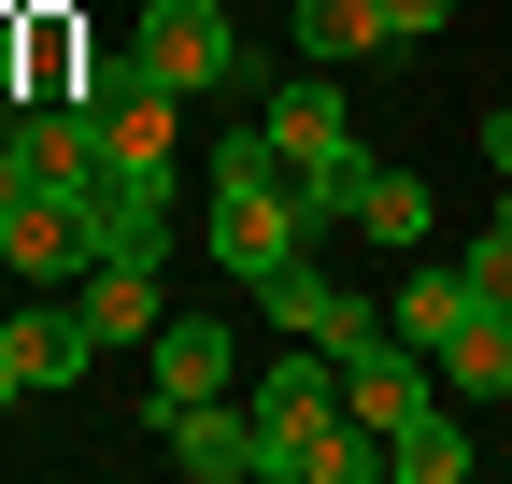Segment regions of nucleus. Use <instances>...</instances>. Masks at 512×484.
I'll use <instances>...</instances> for the list:
<instances>
[{"instance_id": "1", "label": "nucleus", "mask_w": 512, "mask_h": 484, "mask_svg": "<svg viewBox=\"0 0 512 484\" xmlns=\"http://www.w3.org/2000/svg\"><path fill=\"white\" fill-rule=\"evenodd\" d=\"M242 413H256V484H356V470H384V442L342 399V356H313V342H285V371Z\"/></svg>"}, {"instance_id": "2", "label": "nucleus", "mask_w": 512, "mask_h": 484, "mask_svg": "<svg viewBox=\"0 0 512 484\" xmlns=\"http://www.w3.org/2000/svg\"><path fill=\"white\" fill-rule=\"evenodd\" d=\"M200 257H214L228 285H256V271L313 257V214H299V186H285L271 129H228V143L200 157Z\"/></svg>"}, {"instance_id": "3", "label": "nucleus", "mask_w": 512, "mask_h": 484, "mask_svg": "<svg viewBox=\"0 0 512 484\" xmlns=\"http://www.w3.org/2000/svg\"><path fill=\"white\" fill-rule=\"evenodd\" d=\"M72 100L100 114V171H185V86H157L143 57H86Z\"/></svg>"}, {"instance_id": "4", "label": "nucleus", "mask_w": 512, "mask_h": 484, "mask_svg": "<svg viewBox=\"0 0 512 484\" xmlns=\"http://www.w3.org/2000/svg\"><path fill=\"white\" fill-rule=\"evenodd\" d=\"M128 57H143L157 86H185V100H228V86H242V29H228V0H143Z\"/></svg>"}, {"instance_id": "5", "label": "nucleus", "mask_w": 512, "mask_h": 484, "mask_svg": "<svg viewBox=\"0 0 512 484\" xmlns=\"http://www.w3.org/2000/svg\"><path fill=\"white\" fill-rule=\"evenodd\" d=\"M86 257H185V171H100L86 186Z\"/></svg>"}, {"instance_id": "6", "label": "nucleus", "mask_w": 512, "mask_h": 484, "mask_svg": "<svg viewBox=\"0 0 512 484\" xmlns=\"http://www.w3.org/2000/svg\"><path fill=\"white\" fill-rule=\"evenodd\" d=\"M256 314H271L285 342H313V356H356V342H384V299L328 285L313 257H285V271H256Z\"/></svg>"}, {"instance_id": "7", "label": "nucleus", "mask_w": 512, "mask_h": 484, "mask_svg": "<svg viewBox=\"0 0 512 484\" xmlns=\"http://www.w3.org/2000/svg\"><path fill=\"white\" fill-rule=\"evenodd\" d=\"M0 285H86V200L72 186H15L0 200Z\"/></svg>"}, {"instance_id": "8", "label": "nucleus", "mask_w": 512, "mask_h": 484, "mask_svg": "<svg viewBox=\"0 0 512 484\" xmlns=\"http://www.w3.org/2000/svg\"><path fill=\"white\" fill-rule=\"evenodd\" d=\"M0 342H15V371H29V399H57V385H86V356H100V328H86V299H29V314H0Z\"/></svg>"}, {"instance_id": "9", "label": "nucleus", "mask_w": 512, "mask_h": 484, "mask_svg": "<svg viewBox=\"0 0 512 484\" xmlns=\"http://www.w3.org/2000/svg\"><path fill=\"white\" fill-rule=\"evenodd\" d=\"M157 442H171V470H185V484H256V413H228V399L157 413Z\"/></svg>"}, {"instance_id": "10", "label": "nucleus", "mask_w": 512, "mask_h": 484, "mask_svg": "<svg viewBox=\"0 0 512 484\" xmlns=\"http://www.w3.org/2000/svg\"><path fill=\"white\" fill-rule=\"evenodd\" d=\"M228 371H242V342H228L214 314H157V413H185V399H228Z\"/></svg>"}, {"instance_id": "11", "label": "nucleus", "mask_w": 512, "mask_h": 484, "mask_svg": "<svg viewBox=\"0 0 512 484\" xmlns=\"http://www.w3.org/2000/svg\"><path fill=\"white\" fill-rule=\"evenodd\" d=\"M157 314H171V271L157 257H86V328L100 342H157Z\"/></svg>"}, {"instance_id": "12", "label": "nucleus", "mask_w": 512, "mask_h": 484, "mask_svg": "<svg viewBox=\"0 0 512 484\" xmlns=\"http://www.w3.org/2000/svg\"><path fill=\"white\" fill-rule=\"evenodd\" d=\"M15 129H29V186H72V200L100 186V114L86 100H29Z\"/></svg>"}, {"instance_id": "13", "label": "nucleus", "mask_w": 512, "mask_h": 484, "mask_svg": "<svg viewBox=\"0 0 512 484\" xmlns=\"http://www.w3.org/2000/svg\"><path fill=\"white\" fill-rule=\"evenodd\" d=\"M470 314H484V285H470L456 257H413V285H399V299H384V328H399V342H427V356H441V342H456Z\"/></svg>"}, {"instance_id": "14", "label": "nucleus", "mask_w": 512, "mask_h": 484, "mask_svg": "<svg viewBox=\"0 0 512 484\" xmlns=\"http://www.w3.org/2000/svg\"><path fill=\"white\" fill-rule=\"evenodd\" d=\"M342 228H370L384 257H427L441 200H427V171H384V157H370V186H356V214H342Z\"/></svg>"}, {"instance_id": "15", "label": "nucleus", "mask_w": 512, "mask_h": 484, "mask_svg": "<svg viewBox=\"0 0 512 484\" xmlns=\"http://www.w3.org/2000/svg\"><path fill=\"white\" fill-rule=\"evenodd\" d=\"M285 29H299V57H313V72H342V57H384V15H370V0H285Z\"/></svg>"}, {"instance_id": "16", "label": "nucleus", "mask_w": 512, "mask_h": 484, "mask_svg": "<svg viewBox=\"0 0 512 484\" xmlns=\"http://www.w3.org/2000/svg\"><path fill=\"white\" fill-rule=\"evenodd\" d=\"M384 484H470V428H456V413H441V399H427V413H413V428H399V442H384Z\"/></svg>"}, {"instance_id": "17", "label": "nucleus", "mask_w": 512, "mask_h": 484, "mask_svg": "<svg viewBox=\"0 0 512 484\" xmlns=\"http://www.w3.org/2000/svg\"><path fill=\"white\" fill-rule=\"evenodd\" d=\"M441 399H512V314H470L441 342Z\"/></svg>"}, {"instance_id": "18", "label": "nucleus", "mask_w": 512, "mask_h": 484, "mask_svg": "<svg viewBox=\"0 0 512 484\" xmlns=\"http://www.w3.org/2000/svg\"><path fill=\"white\" fill-rule=\"evenodd\" d=\"M456 271L484 285V314H512V200H498V214H484V228L456 242Z\"/></svg>"}, {"instance_id": "19", "label": "nucleus", "mask_w": 512, "mask_h": 484, "mask_svg": "<svg viewBox=\"0 0 512 484\" xmlns=\"http://www.w3.org/2000/svg\"><path fill=\"white\" fill-rule=\"evenodd\" d=\"M384 15V43H441V15H456V0H370Z\"/></svg>"}, {"instance_id": "20", "label": "nucleus", "mask_w": 512, "mask_h": 484, "mask_svg": "<svg viewBox=\"0 0 512 484\" xmlns=\"http://www.w3.org/2000/svg\"><path fill=\"white\" fill-rule=\"evenodd\" d=\"M484 171H498V200H512V100L484 114Z\"/></svg>"}, {"instance_id": "21", "label": "nucleus", "mask_w": 512, "mask_h": 484, "mask_svg": "<svg viewBox=\"0 0 512 484\" xmlns=\"http://www.w3.org/2000/svg\"><path fill=\"white\" fill-rule=\"evenodd\" d=\"M15 186H29V129L0 114V200H15Z\"/></svg>"}, {"instance_id": "22", "label": "nucleus", "mask_w": 512, "mask_h": 484, "mask_svg": "<svg viewBox=\"0 0 512 484\" xmlns=\"http://www.w3.org/2000/svg\"><path fill=\"white\" fill-rule=\"evenodd\" d=\"M15 399H29V371H15V342H0V413H15Z\"/></svg>"}, {"instance_id": "23", "label": "nucleus", "mask_w": 512, "mask_h": 484, "mask_svg": "<svg viewBox=\"0 0 512 484\" xmlns=\"http://www.w3.org/2000/svg\"><path fill=\"white\" fill-rule=\"evenodd\" d=\"M0 15H29V0H0Z\"/></svg>"}]
</instances>
